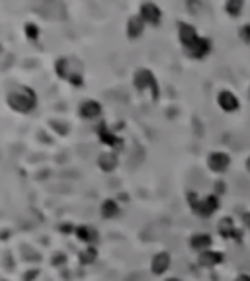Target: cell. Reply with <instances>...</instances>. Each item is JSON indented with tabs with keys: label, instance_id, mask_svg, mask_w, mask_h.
I'll return each instance as SVG.
<instances>
[{
	"label": "cell",
	"instance_id": "23",
	"mask_svg": "<svg viewBox=\"0 0 250 281\" xmlns=\"http://www.w3.org/2000/svg\"><path fill=\"white\" fill-rule=\"evenodd\" d=\"M246 168H248V172H250V156H248V160H246Z\"/></svg>",
	"mask_w": 250,
	"mask_h": 281
},
{
	"label": "cell",
	"instance_id": "1",
	"mask_svg": "<svg viewBox=\"0 0 250 281\" xmlns=\"http://www.w3.org/2000/svg\"><path fill=\"white\" fill-rule=\"evenodd\" d=\"M8 104L12 106V109H16V111H20V113H28V111H32V109L35 108L37 98H35V94H33L30 88H18V90L10 92Z\"/></svg>",
	"mask_w": 250,
	"mask_h": 281
},
{
	"label": "cell",
	"instance_id": "25",
	"mask_svg": "<svg viewBox=\"0 0 250 281\" xmlns=\"http://www.w3.org/2000/svg\"><path fill=\"white\" fill-rule=\"evenodd\" d=\"M0 51H2V47H0Z\"/></svg>",
	"mask_w": 250,
	"mask_h": 281
},
{
	"label": "cell",
	"instance_id": "8",
	"mask_svg": "<svg viewBox=\"0 0 250 281\" xmlns=\"http://www.w3.org/2000/svg\"><path fill=\"white\" fill-rule=\"evenodd\" d=\"M170 268V254L168 252H158L151 260V271L154 275H163L164 271Z\"/></svg>",
	"mask_w": 250,
	"mask_h": 281
},
{
	"label": "cell",
	"instance_id": "17",
	"mask_svg": "<svg viewBox=\"0 0 250 281\" xmlns=\"http://www.w3.org/2000/svg\"><path fill=\"white\" fill-rule=\"evenodd\" d=\"M219 232L223 235V237H233L237 230H235V223H233V219L227 217V219H223L221 223H219Z\"/></svg>",
	"mask_w": 250,
	"mask_h": 281
},
{
	"label": "cell",
	"instance_id": "21",
	"mask_svg": "<svg viewBox=\"0 0 250 281\" xmlns=\"http://www.w3.org/2000/svg\"><path fill=\"white\" fill-rule=\"evenodd\" d=\"M26 30H28V37H30V39H35V37L39 35V33H37V28H35V26H32V24H30Z\"/></svg>",
	"mask_w": 250,
	"mask_h": 281
},
{
	"label": "cell",
	"instance_id": "10",
	"mask_svg": "<svg viewBox=\"0 0 250 281\" xmlns=\"http://www.w3.org/2000/svg\"><path fill=\"white\" fill-rule=\"evenodd\" d=\"M80 115L84 119H96L102 115V106L96 100H86L80 104Z\"/></svg>",
	"mask_w": 250,
	"mask_h": 281
},
{
	"label": "cell",
	"instance_id": "13",
	"mask_svg": "<svg viewBox=\"0 0 250 281\" xmlns=\"http://www.w3.org/2000/svg\"><path fill=\"white\" fill-rule=\"evenodd\" d=\"M145 30V22H143L139 16H133L129 22H127V35H129V39H135V37H139Z\"/></svg>",
	"mask_w": 250,
	"mask_h": 281
},
{
	"label": "cell",
	"instance_id": "6",
	"mask_svg": "<svg viewBox=\"0 0 250 281\" xmlns=\"http://www.w3.org/2000/svg\"><path fill=\"white\" fill-rule=\"evenodd\" d=\"M133 82H135V86L139 88V90L152 88V92H156V80H154V75H152L151 71H147V68H139V71L135 73Z\"/></svg>",
	"mask_w": 250,
	"mask_h": 281
},
{
	"label": "cell",
	"instance_id": "5",
	"mask_svg": "<svg viewBox=\"0 0 250 281\" xmlns=\"http://www.w3.org/2000/svg\"><path fill=\"white\" fill-rule=\"evenodd\" d=\"M229 164H231V158L225 152H211L209 158H207V166H209L211 172L223 174L229 168Z\"/></svg>",
	"mask_w": 250,
	"mask_h": 281
},
{
	"label": "cell",
	"instance_id": "16",
	"mask_svg": "<svg viewBox=\"0 0 250 281\" xmlns=\"http://www.w3.org/2000/svg\"><path fill=\"white\" fill-rule=\"evenodd\" d=\"M76 237L78 240H82V242H94L96 240V230L92 227H78L76 228Z\"/></svg>",
	"mask_w": 250,
	"mask_h": 281
},
{
	"label": "cell",
	"instance_id": "7",
	"mask_svg": "<svg viewBox=\"0 0 250 281\" xmlns=\"http://www.w3.org/2000/svg\"><path fill=\"white\" fill-rule=\"evenodd\" d=\"M217 104H219V108L223 109V111L233 113V111H237V109H239V98L235 96L231 90H223V92H219Z\"/></svg>",
	"mask_w": 250,
	"mask_h": 281
},
{
	"label": "cell",
	"instance_id": "22",
	"mask_svg": "<svg viewBox=\"0 0 250 281\" xmlns=\"http://www.w3.org/2000/svg\"><path fill=\"white\" fill-rule=\"evenodd\" d=\"M235 281H250V275H246V273H242V275H239Z\"/></svg>",
	"mask_w": 250,
	"mask_h": 281
},
{
	"label": "cell",
	"instance_id": "15",
	"mask_svg": "<svg viewBox=\"0 0 250 281\" xmlns=\"http://www.w3.org/2000/svg\"><path fill=\"white\" fill-rule=\"evenodd\" d=\"M100 213L102 217H106V219H113V217L120 215V205L113 201V199H106L102 207H100Z\"/></svg>",
	"mask_w": 250,
	"mask_h": 281
},
{
	"label": "cell",
	"instance_id": "2",
	"mask_svg": "<svg viewBox=\"0 0 250 281\" xmlns=\"http://www.w3.org/2000/svg\"><path fill=\"white\" fill-rule=\"evenodd\" d=\"M192 209L196 211L197 215L209 217L219 209V199L215 195H207L203 199H197V195H196V201L192 199Z\"/></svg>",
	"mask_w": 250,
	"mask_h": 281
},
{
	"label": "cell",
	"instance_id": "9",
	"mask_svg": "<svg viewBox=\"0 0 250 281\" xmlns=\"http://www.w3.org/2000/svg\"><path fill=\"white\" fill-rule=\"evenodd\" d=\"M178 37H180L182 45H184V47H188L190 43H194L199 35H197L196 28H194L192 24L178 22Z\"/></svg>",
	"mask_w": 250,
	"mask_h": 281
},
{
	"label": "cell",
	"instance_id": "3",
	"mask_svg": "<svg viewBox=\"0 0 250 281\" xmlns=\"http://www.w3.org/2000/svg\"><path fill=\"white\" fill-rule=\"evenodd\" d=\"M184 51L192 59H203V57H207V55L211 53V41L207 37H197L194 43L184 47Z\"/></svg>",
	"mask_w": 250,
	"mask_h": 281
},
{
	"label": "cell",
	"instance_id": "14",
	"mask_svg": "<svg viewBox=\"0 0 250 281\" xmlns=\"http://www.w3.org/2000/svg\"><path fill=\"white\" fill-rule=\"evenodd\" d=\"M98 166L104 170V172H111V170L118 166V156L111 154V152H104V154H100Z\"/></svg>",
	"mask_w": 250,
	"mask_h": 281
},
{
	"label": "cell",
	"instance_id": "11",
	"mask_svg": "<svg viewBox=\"0 0 250 281\" xmlns=\"http://www.w3.org/2000/svg\"><path fill=\"white\" fill-rule=\"evenodd\" d=\"M190 246L199 254L206 252V250H211V237L206 235V232H197V235L190 238Z\"/></svg>",
	"mask_w": 250,
	"mask_h": 281
},
{
	"label": "cell",
	"instance_id": "4",
	"mask_svg": "<svg viewBox=\"0 0 250 281\" xmlns=\"http://www.w3.org/2000/svg\"><path fill=\"white\" fill-rule=\"evenodd\" d=\"M139 18L145 22V26H158L161 18H163V12H161V8L156 4L145 2L141 6V12H139Z\"/></svg>",
	"mask_w": 250,
	"mask_h": 281
},
{
	"label": "cell",
	"instance_id": "12",
	"mask_svg": "<svg viewBox=\"0 0 250 281\" xmlns=\"http://www.w3.org/2000/svg\"><path fill=\"white\" fill-rule=\"evenodd\" d=\"M223 262V254H219L215 250H206L199 254V264L203 268H213V266H219Z\"/></svg>",
	"mask_w": 250,
	"mask_h": 281
},
{
	"label": "cell",
	"instance_id": "18",
	"mask_svg": "<svg viewBox=\"0 0 250 281\" xmlns=\"http://www.w3.org/2000/svg\"><path fill=\"white\" fill-rule=\"evenodd\" d=\"M225 10H227L231 16H239V12L242 10V2H239V0H237V2H227V4H225Z\"/></svg>",
	"mask_w": 250,
	"mask_h": 281
},
{
	"label": "cell",
	"instance_id": "19",
	"mask_svg": "<svg viewBox=\"0 0 250 281\" xmlns=\"http://www.w3.org/2000/svg\"><path fill=\"white\" fill-rule=\"evenodd\" d=\"M94 258H96V250L94 248H88L86 252H82V254H80V262H86V264H90Z\"/></svg>",
	"mask_w": 250,
	"mask_h": 281
},
{
	"label": "cell",
	"instance_id": "20",
	"mask_svg": "<svg viewBox=\"0 0 250 281\" xmlns=\"http://www.w3.org/2000/svg\"><path fill=\"white\" fill-rule=\"evenodd\" d=\"M240 39L246 41V43H250V24L242 26V30H240Z\"/></svg>",
	"mask_w": 250,
	"mask_h": 281
},
{
	"label": "cell",
	"instance_id": "24",
	"mask_svg": "<svg viewBox=\"0 0 250 281\" xmlns=\"http://www.w3.org/2000/svg\"><path fill=\"white\" fill-rule=\"evenodd\" d=\"M166 281H178V279H174V277H172V279H166Z\"/></svg>",
	"mask_w": 250,
	"mask_h": 281
}]
</instances>
